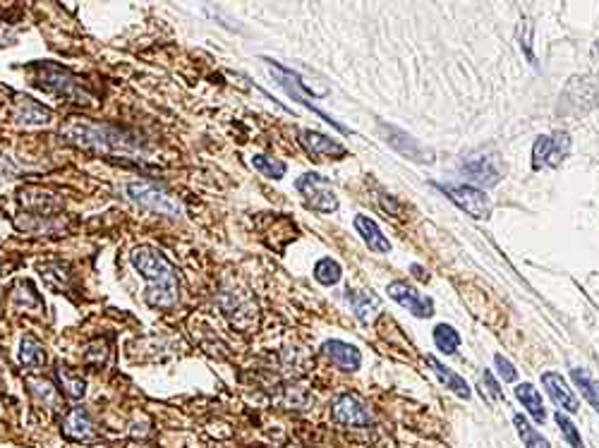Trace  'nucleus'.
Returning a JSON list of instances; mask_svg holds the SVG:
<instances>
[{"mask_svg":"<svg viewBox=\"0 0 599 448\" xmlns=\"http://www.w3.org/2000/svg\"><path fill=\"white\" fill-rule=\"evenodd\" d=\"M12 302H15L19 309H27V312H36V309H41V298H38V293L29 281H17L15 283V288H12Z\"/></svg>","mask_w":599,"mask_h":448,"instance_id":"obj_25","label":"nucleus"},{"mask_svg":"<svg viewBox=\"0 0 599 448\" xmlns=\"http://www.w3.org/2000/svg\"><path fill=\"white\" fill-rule=\"evenodd\" d=\"M513 424H516V429L520 434V439H523L525 448H551L549 441H546L542 434H539L535 427L523 417V415H516V417H513Z\"/></svg>","mask_w":599,"mask_h":448,"instance_id":"obj_27","label":"nucleus"},{"mask_svg":"<svg viewBox=\"0 0 599 448\" xmlns=\"http://www.w3.org/2000/svg\"><path fill=\"white\" fill-rule=\"evenodd\" d=\"M355 230H358L360 237L365 240V245L370 247L372 252H379V254L391 252V242H388V237L381 233L379 226L370 219V216H365V214L355 216Z\"/></svg>","mask_w":599,"mask_h":448,"instance_id":"obj_18","label":"nucleus"},{"mask_svg":"<svg viewBox=\"0 0 599 448\" xmlns=\"http://www.w3.org/2000/svg\"><path fill=\"white\" fill-rule=\"evenodd\" d=\"M484 384H486V391H489V393L494 395V398H501V395H504L501 386H499L496 381H494L491 372H484Z\"/></svg>","mask_w":599,"mask_h":448,"instance_id":"obj_37","label":"nucleus"},{"mask_svg":"<svg viewBox=\"0 0 599 448\" xmlns=\"http://www.w3.org/2000/svg\"><path fill=\"white\" fill-rule=\"evenodd\" d=\"M516 398L523 403V407L532 415V420L537 422V424H544L546 420V410H544V403H542V395L532 384H518L516 386Z\"/></svg>","mask_w":599,"mask_h":448,"instance_id":"obj_21","label":"nucleus"},{"mask_svg":"<svg viewBox=\"0 0 599 448\" xmlns=\"http://www.w3.org/2000/svg\"><path fill=\"white\" fill-rule=\"evenodd\" d=\"M321 353H324L335 367L343 369V372H358L362 365V355L358 348L345 340H338V338L326 340L324 345H321Z\"/></svg>","mask_w":599,"mask_h":448,"instance_id":"obj_14","label":"nucleus"},{"mask_svg":"<svg viewBox=\"0 0 599 448\" xmlns=\"http://www.w3.org/2000/svg\"><path fill=\"white\" fill-rule=\"evenodd\" d=\"M295 189L302 194L305 207L317 211V214H333L338 209V197H335L333 184L328 182V177L321 173H305L295 180Z\"/></svg>","mask_w":599,"mask_h":448,"instance_id":"obj_6","label":"nucleus"},{"mask_svg":"<svg viewBox=\"0 0 599 448\" xmlns=\"http://www.w3.org/2000/svg\"><path fill=\"white\" fill-rule=\"evenodd\" d=\"M130 261L142 278H147L144 302L154 309H173L180 302V278L168 256L159 249L140 245L130 252Z\"/></svg>","mask_w":599,"mask_h":448,"instance_id":"obj_2","label":"nucleus"},{"mask_svg":"<svg viewBox=\"0 0 599 448\" xmlns=\"http://www.w3.org/2000/svg\"><path fill=\"white\" fill-rule=\"evenodd\" d=\"M283 403L288 407H295V410H305V407L312 405V395L302 386H288L286 395H283Z\"/></svg>","mask_w":599,"mask_h":448,"instance_id":"obj_32","label":"nucleus"},{"mask_svg":"<svg viewBox=\"0 0 599 448\" xmlns=\"http://www.w3.org/2000/svg\"><path fill=\"white\" fill-rule=\"evenodd\" d=\"M343 298L348 300L353 314L358 316L362 324H370L374 319V314L379 312V300H377V295H372V293H360V290L348 288L343 293Z\"/></svg>","mask_w":599,"mask_h":448,"instance_id":"obj_19","label":"nucleus"},{"mask_svg":"<svg viewBox=\"0 0 599 448\" xmlns=\"http://www.w3.org/2000/svg\"><path fill=\"white\" fill-rule=\"evenodd\" d=\"M571 379L575 381V386L580 388V393L585 395V398H588V403L599 412V384L590 377L588 369L573 367V369H571Z\"/></svg>","mask_w":599,"mask_h":448,"instance_id":"obj_26","label":"nucleus"},{"mask_svg":"<svg viewBox=\"0 0 599 448\" xmlns=\"http://www.w3.org/2000/svg\"><path fill=\"white\" fill-rule=\"evenodd\" d=\"M106 358H108V343L106 340H94L87 350H84V362H87V365L101 367L103 362H106Z\"/></svg>","mask_w":599,"mask_h":448,"instance_id":"obj_33","label":"nucleus"},{"mask_svg":"<svg viewBox=\"0 0 599 448\" xmlns=\"http://www.w3.org/2000/svg\"><path fill=\"white\" fill-rule=\"evenodd\" d=\"M125 194L127 199L137 204V207L154 211V214L168 216V219H180L182 207L170 197L161 184L151 182V180H132L125 184Z\"/></svg>","mask_w":599,"mask_h":448,"instance_id":"obj_5","label":"nucleus"},{"mask_svg":"<svg viewBox=\"0 0 599 448\" xmlns=\"http://www.w3.org/2000/svg\"><path fill=\"white\" fill-rule=\"evenodd\" d=\"M434 345H437L441 353L453 355V353L458 350V345H460V335H458V331L453 326L439 324L437 328H434Z\"/></svg>","mask_w":599,"mask_h":448,"instance_id":"obj_28","label":"nucleus"},{"mask_svg":"<svg viewBox=\"0 0 599 448\" xmlns=\"http://www.w3.org/2000/svg\"><path fill=\"white\" fill-rule=\"evenodd\" d=\"M29 391L34 393L36 403H41L43 407L53 410L61 403V393H58V386L48 379H29Z\"/></svg>","mask_w":599,"mask_h":448,"instance_id":"obj_24","label":"nucleus"},{"mask_svg":"<svg viewBox=\"0 0 599 448\" xmlns=\"http://www.w3.org/2000/svg\"><path fill=\"white\" fill-rule=\"evenodd\" d=\"M542 384L546 388V393L551 395V400L561 407L566 412H578L580 410V403H578V398L573 395L571 386L566 384V379L561 377L558 372H544L542 374Z\"/></svg>","mask_w":599,"mask_h":448,"instance_id":"obj_16","label":"nucleus"},{"mask_svg":"<svg viewBox=\"0 0 599 448\" xmlns=\"http://www.w3.org/2000/svg\"><path fill=\"white\" fill-rule=\"evenodd\" d=\"M249 163H252L254 170H259V173L266 175V177H274V180H281L288 170L286 163L278 161V158H274V156H252V161Z\"/></svg>","mask_w":599,"mask_h":448,"instance_id":"obj_30","label":"nucleus"},{"mask_svg":"<svg viewBox=\"0 0 599 448\" xmlns=\"http://www.w3.org/2000/svg\"><path fill=\"white\" fill-rule=\"evenodd\" d=\"M568 147H571V140L566 132H558L554 137H537L535 147H532V168L539 170L544 166H558V163L563 161V156L568 154Z\"/></svg>","mask_w":599,"mask_h":448,"instance_id":"obj_8","label":"nucleus"},{"mask_svg":"<svg viewBox=\"0 0 599 448\" xmlns=\"http://www.w3.org/2000/svg\"><path fill=\"white\" fill-rule=\"evenodd\" d=\"M15 118L22 125H46L51 123V108H46L43 103H38L36 98H31L27 94H17L15 96Z\"/></svg>","mask_w":599,"mask_h":448,"instance_id":"obj_17","label":"nucleus"},{"mask_svg":"<svg viewBox=\"0 0 599 448\" xmlns=\"http://www.w3.org/2000/svg\"><path fill=\"white\" fill-rule=\"evenodd\" d=\"M427 365H429L434 372L439 374V379L444 381L446 386L451 388L453 393L458 395V398H463V400H467L472 395V391H470V386L465 384V379L463 377H458L456 372H453V369H449L446 365H441V362L434 358V355H427Z\"/></svg>","mask_w":599,"mask_h":448,"instance_id":"obj_22","label":"nucleus"},{"mask_svg":"<svg viewBox=\"0 0 599 448\" xmlns=\"http://www.w3.org/2000/svg\"><path fill=\"white\" fill-rule=\"evenodd\" d=\"M388 295L398 302L400 307L410 309V314H415L417 319H427L434 314V300L427 295H420L412 286H407L405 281H393L388 286Z\"/></svg>","mask_w":599,"mask_h":448,"instance_id":"obj_11","label":"nucleus"},{"mask_svg":"<svg viewBox=\"0 0 599 448\" xmlns=\"http://www.w3.org/2000/svg\"><path fill=\"white\" fill-rule=\"evenodd\" d=\"M494 365H496L499 377H501V381H506V384H511V381H516V379H518L516 367H513L511 362L504 358V355H494Z\"/></svg>","mask_w":599,"mask_h":448,"instance_id":"obj_34","label":"nucleus"},{"mask_svg":"<svg viewBox=\"0 0 599 448\" xmlns=\"http://www.w3.org/2000/svg\"><path fill=\"white\" fill-rule=\"evenodd\" d=\"M298 142L302 144V149L314 158H321V156L343 158V156H348L343 144H338L335 140H331V137L321 135V132H314V130H298Z\"/></svg>","mask_w":599,"mask_h":448,"instance_id":"obj_13","label":"nucleus"},{"mask_svg":"<svg viewBox=\"0 0 599 448\" xmlns=\"http://www.w3.org/2000/svg\"><path fill=\"white\" fill-rule=\"evenodd\" d=\"M379 130L384 132V140L391 144V147L396 149L400 156H407V158H412V161H420V163L434 161L432 149L422 147V144L415 140V137L407 135V132L393 127V125H386V123H379Z\"/></svg>","mask_w":599,"mask_h":448,"instance_id":"obj_10","label":"nucleus"},{"mask_svg":"<svg viewBox=\"0 0 599 448\" xmlns=\"http://www.w3.org/2000/svg\"><path fill=\"white\" fill-rule=\"evenodd\" d=\"M19 204H22L27 221H17V226L22 230H34V233L53 228V226H48V221L61 214V209H63L61 197L48 192V189H41V187H24L22 192H19Z\"/></svg>","mask_w":599,"mask_h":448,"instance_id":"obj_4","label":"nucleus"},{"mask_svg":"<svg viewBox=\"0 0 599 448\" xmlns=\"http://www.w3.org/2000/svg\"><path fill=\"white\" fill-rule=\"evenodd\" d=\"M340 276H343V271H340V264L328 259V256L319 259L317 266H314V278H317L321 286H335V283L340 281Z\"/></svg>","mask_w":599,"mask_h":448,"instance_id":"obj_29","label":"nucleus"},{"mask_svg":"<svg viewBox=\"0 0 599 448\" xmlns=\"http://www.w3.org/2000/svg\"><path fill=\"white\" fill-rule=\"evenodd\" d=\"M410 269H412V276H415V278H420V281H427V278H429V276H427V274L422 271V266H420V264H412Z\"/></svg>","mask_w":599,"mask_h":448,"instance_id":"obj_38","label":"nucleus"},{"mask_svg":"<svg viewBox=\"0 0 599 448\" xmlns=\"http://www.w3.org/2000/svg\"><path fill=\"white\" fill-rule=\"evenodd\" d=\"M520 46H523V51H525V56H528V61L532 65H537L535 61V53H532V24L525 19V36H520Z\"/></svg>","mask_w":599,"mask_h":448,"instance_id":"obj_35","label":"nucleus"},{"mask_svg":"<svg viewBox=\"0 0 599 448\" xmlns=\"http://www.w3.org/2000/svg\"><path fill=\"white\" fill-rule=\"evenodd\" d=\"M61 432L70 441H89L94 439V420H91V415L84 407H72L63 417Z\"/></svg>","mask_w":599,"mask_h":448,"instance_id":"obj_15","label":"nucleus"},{"mask_svg":"<svg viewBox=\"0 0 599 448\" xmlns=\"http://www.w3.org/2000/svg\"><path fill=\"white\" fill-rule=\"evenodd\" d=\"M463 173L467 180L472 182V187H494L501 180V168H499L494 156H472L463 163Z\"/></svg>","mask_w":599,"mask_h":448,"instance_id":"obj_12","label":"nucleus"},{"mask_svg":"<svg viewBox=\"0 0 599 448\" xmlns=\"http://www.w3.org/2000/svg\"><path fill=\"white\" fill-rule=\"evenodd\" d=\"M31 72V82L36 84L38 89H43L46 94L61 96L65 101H75V103H89L91 91H87V87L82 84V79L77 75H72L68 68L58 63H34L27 68Z\"/></svg>","mask_w":599,"mask_h":448,"instance_id":"obj_3","label":"nucleus"},{"mask_svg":"<svg viewBox=\"0 0 599 448\" xmlns=\"http://www.w3.org/2000/svg\"><path fill=\"white\" fill-rule=\"evenodd\" d=\"M56 377H58V386H61V391L68 395L70 400L84 398V393H87V379H84L80 372H75L72 367L61 365L56 369Z\"/></svg>","mask_w":599,"mask_h":448,"instance_id":"obj_20","label":"nucleus"},{"mask_svg":"<svg viewBox=\"0 0 599 448\" xmlns=\"http://www.w3.org/2000/svg\"><path fill=\"white\" fill-rule=\"evenodd\" d=\"M437 187L472 219H489L491 199L489 194H484V189L472 187V184H437Z\"/></svg>","mask_w":599,"mask_h":448,"instance_id":"obj_7","label":"nucleus"},{"mask_svg":"<svg viewBox=\"0 0 599 448\" xmlns=\"http://www.w3.org/2000/svg\"><path fill=\"white\" fill-rule=\"evenodd\" d=\"M554 420H556V424H558V429H561V437L566 439V444H568L571 448H585L583 444V437H580V432H578V427L573 424V422L566 417V415L558 410L554 415Z\"/></svg>","mask_w":599,"mask_h":448,"instance_id":"obj_31","label":"nucleus"},{"mask_svg":"<svg viewBox=\"0 0 599 448\" xmlns=\"http://www.w3.org/2000/svg\"><path fill=\"white\" fill-rule=\"evenodd\" d=\"M15 173H17V166L0 151V177H15Z\"/></svg>","mask_w":599,"mask_h":448,"instance_id":"obj_36","label":"nucleus"},{"mask_svg":"<svg viewBox=\"0 0 599 448\" xmlns=\"http://www.w3.org/2000/svg\"><path fill=\"white\" fill-rule=\"evenodd\" d=\"M19 362L29 369H41L46 365V350L34 335H24L19 340Z\"/></svg>","mask_w":599,"mask_h":448,"instance_id":"obj_23","label":"nucleus"},{"mask_svg":"<svg viewBox=\"0 0 599 448\" xmlns=\"http://www.w3.org/2000/svg\"><path fill=\"white\" fill-rule=\"evenodd\" d=\"M331 415H333V420L343 427H372L374 424V415L370 412V407L350 393L335 398Z\"/></svg>","mask_w":599,"mask_h":448,"instance_id":"obj_9","label":"nucleus"},{"mask_svg":"<svg viewBox=\"0 0 599 448\" xmlns=\"http://www.w3.org/2000/svg\"><path fill=\"white\" fill-rule=\"evenodd\" d=\"M58 135H61L63 142L72 144V147L91 151V154L98 156L125 158V161H132V163L149 161V147L142 140L140 132L118 127V125L94 123V120H84V118H70L68 123L61 125Z\"/></svg>","mask_w":599,"mask_h":448,"instance_id":"obj_1","label":"nucleus"}]
</instances>
